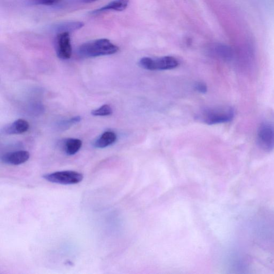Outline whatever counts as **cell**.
Returning <instances> with one entry per match:
<instances>
[{
  "label": "cell",
  "instance_id": "obj_1",
  "mask_svg": "<svg viewBox=\"0 0 274 274\" xmlns=\"http://www.w3.org/2000/svg\"><path fill=\"white\" fill-rule=\"evenodd\" d=\"M119 48L107 39H99L85 43L79 48V55L84 58H92L113 55Z\"/></svg>",
  "mask_w": 274,
  "mask_h": 274
},
{
  "label": "cell",
  "instance_id": "obj_2",
  "mask_svg": "<svg viewBox=\"0 0 274 274\" xmlns=\"http://www.w3.org/2000/svg\"><path fill=\"white\" fill-rule=\"evenodd\" d=\"M233 117L234 110L229 106L206 108L199 112L197 116L199 121L208 125L229 122Z\"/></svg>",
  "mask_w": 274,
  "mask_h": 274
},
{
  "label": "cell",
  "instance_id": "obj_3",
  "mask_svg": "<svg viewBox=\"0 0 274 274\" xmlns=\"http://www.w3.org/2000/svg\"><path fill=\"white\" fill-rule=\"evenodd\" d=\"M140 65L148 70H167L177 68L179 61L172 56H164L156 59L143 57L140 61Z\"/></svg>",
  "mask_w": 274,
  "mask_h": 274
},
{
  "label": "cell",
  "instance_id": "obj_4",
  "mask_svg": "<svg viewBox=\"0 0 274 274\" xmlns=\"http://www.w3.org/2000/svg\"><path fill=\"white\" fill-rule=\"evenodd\" d=\"M46 181L62 185L76 184L81 183L84 176L82 173L72 170L57 171L43 176Z\"/></svg>",
  "mask_w": 274,
  "mask_h": 274
},
{
  "label": "cell",
  "instance_id": "obj_5",
  "mask_svg": "<svg viewBox=\"0 0 274 274\" xmlns=\"http://www.w3.org/2000/svg\"><path fill=\"white\" fill-rule=\"evenodd\" d=\"M259 146L265 152L274 150V125L269 122L261 124L257 133Z\"/></svg>",
  "mask_w": 274,
  "mask_h": 274
},
{
  "label": "cell",
  "instance_id": "obj_6",
  "mask_svg": "<svg viewBox=\"0 0 274 274\" xmlns=\"http://www.w3.org/2000/svg\"><path fill=\"white\" fill-rule=\"evenodd\" d=\"M55 49L57 57L62 60H68L72 55V46L70 33L63 32L56 35Z\"/></svg>",
  "mask_w": 274,
  "mask_h": 274
},
{
  "label": "cell",
  "instance_id": "obj_7",
  "mask_svg": "<svg viewBox=\"0 0 274 274\" xmlns=\"http://www.w3.org/2000/svg\"><path fill=\"white\" fill-rule=\"evenodd\" d=\"M29 158L28 151H18L5 154L2 156V161L7 165L17 166L26 163Z\"/></svg>",
  "mask_w": 274,
  "mask_h": 274
},
{
  "label": "cell",
  "instance_id": "obj_8",
  "mask_svg": "<svg viewBox=\"0 0 274 274\" xmlns=\"http://www.w3.org/2000/svg\"><path fill=\"white\" fill-rule=\"evenodd\" d=\"M84 23L80 21L62 22L52 25L50 30L57 34L63 32L71 33L82 29Z\"/></svg>",
  "mask_w": 274,
  "mask_h": 274
},
{
  "label": "cell",
  "instance_id": "obj_9",
  "mask_svg": "<svg viewBox=\"0 0 274 274\" xmlns=\"http://www.w3.org/2000/svg\"><path fill=\"white\" fill-rule=\"evenodd\" d=\"M129 3V0H114L106 6L92 11L91 14L93 15H98L109 10L122 11L127 8Z\"/></svg>",
  "mask_w": 274,
  "mask_h": 274
},
{
  "label": "cell",
  "instance_id": "obj_10",
  "mask_svg": "<svg viewBox=\"0 0 274 274\" xmlns=\"http://www.w3.org/2000/svg\"><path fill=\"white\" fill-rule=\"evenodd\" d=\"M29 129V124L23 119H18L4 128L6 134H19L26 132Z\"/></svg>",
  "mask_w": 274,
  "mask_h": 274
},
{
  "label": "cell",
  "instance_id": "obj_11",
  "mask_svg": "<svg viewBox=\"0 0 274 274\" xmlns=\"http://www.w3.org/2000/svg\"><path fill=\"white\" fill-rule=\"evenodd\" d=\"M117 135L112 131H106L95 141L93 145L98 148H104L108 147L115 143Z\"/></svg>",
  "mask_w": 274,
  "mask_h": 274
},
{
  "label": "cell",
  "instance_id": "obj_12",
  "mask_svg": "<svg viewBox=\"0 0 274 274\" xmlns=\"http://www.w3.org/2000/svg\"><path fill=\"white\" fill-rule=\"evenodd\" d=\"M82 146V142L79 139H69L65 141L64 149L68 155L76 154Z\"/></svg>",
  "mask_w": 274,
  "mask_h": 274
},
{
  "label": "cell",
  "instance_id": "obj_13",
  "mask_svg": "<svg viewBox=\"0 0 274 274\" xmlns=\"http://www.w3.org/2000/svg\"><path fill=\"white\" fill-rule=\"evenodd\" d=\"M214 49L216 54L223 60H229L232 57V50L226 45L217 44L214 46Z\"/></svg>",
  "mask_w": 274,
  "mask_h": 274
},
{
  "label": "cell",
  "instance_id": "obj_14",
  "mask_svg": "<svg viewBox=\"0 0 274 274\" xmlns=\"http://www.w3.org/2000/svg\"><path fill=\"white\" fill-rule=\"evenodd\" d=\"M112 113H113V109L108 105H104L91 112V114L94 116H107L110 115Z\"/></svg>",
  "mask_w": 274,
  "mask_h": 274
},
{
  "label": "cell",
  "instance_id": "obj_15",
  "mask_svg": "<svg viewBox=\"0 0 274 274\" xmlns=\"http://www.w3.org/2000/svg\"><path fill=\"white\" fill-rule=\"evenodd\" d=\"M61 0H28V3L32 5L53 6L58 4Z\"/></svg>",
  "mask_w": 274,
  "mask_h": 274
},
{
  "label": "cell",
  "instance_id": "obj_16",
  "mask_svg": "<svg viewBox=\"0 0 274 274\" xmlns=\"http://www.w3.org/2000/svg\"><path fill=\"white\" fill-rule=\"evenodd\" d=\"M195 90L201 93H206L207 91V87L205 84L202 82H199L195 85Z\"/></svg>",
  "mask_w": 274,
  "mask_h": 274
},
{
  "label": "cell",
  "instance_id": "obj_17",
  "mask_svg": "<svg viewBox=\"0 0 274 274\" xmlns=\"http://www.w3.org/2000/svg\"><path fill=\"white\" fill-rule=\"evenodd\" d=\"M75 1L76 3L79 4H88L97 2L99 0H75Z\"/></svg>",
  "mask_w": 274,
  "mask_h": 274
}]
</instances>
